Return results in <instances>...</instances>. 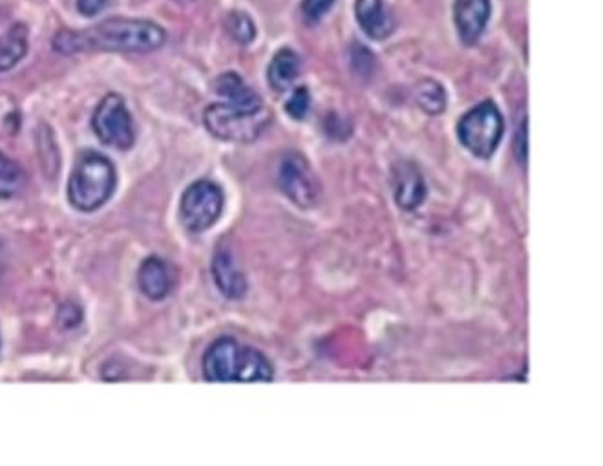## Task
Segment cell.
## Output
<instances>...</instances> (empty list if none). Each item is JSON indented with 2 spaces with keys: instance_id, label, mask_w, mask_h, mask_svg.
<instances>
[{
  "instance_id": "1",
  "label": "cell",
  "mask_w": 603,
  "mask_h": 466,
  "mask_svg": "<svg viewBox=\"0 0 603 466\" xmlns=\"http://www.w3.org/2000/svg\"><path fill=\"white\" fill-rule=\"evenodd\" d=\"M167 43V33L156 22L114 17L85 30H63L53 37V50L74 53L156 52Z\"/></svg>"
},
{
  "instance_id": "2",
  "label": "cell",
  "mask_w": 603,
  "mask_h": 466,
  "mask_svg": "<svg viewBox=\"0 0 603 466\" xmlns=\"http://www.w3.org/2000/svg\"><path fill=\"white\" fill-rule=\"evenodd\" d=\"M203 377L209 382H271L275 370L260 351L222 337L205 351Z\"/></svg>"
},
{
  "instance_id": "3",
  "label": "cell",
  "mask_w": 603,
  "mask_h": 466,
  "mask_svg": "<svg viewBox=\"0 0 603 466\" xmlns=\"http://www.w3.org/2000/svg\"><path fill=\"white\" fill-rule=\"evenodd\" d=\"M117 174L110 159L99 152L81 154L68 180V200L77 211L101 209L116 191Z\"/></svg>"
},
{
  "instance_id": "4",
  "label": "cell",
  "mask_w": 603,
  "mask_h": 466,
  "mask_svg": "<svg viewBox=\"0 0 603 466\" xmlns=\"http://www.w3.org/2000/svg\"><path fill=\"white\" fill-rule=\"evenodd\" d=\"M273 121L267 106L244 108L231 103H214L203 112V123L214 138L229 143H253L264 134Z\"/></svg>"
},
{
  "instance_id": "5",
  "label": "cell",
  "mask_w": 603,
  "mask_h": 466,
  "mask_svg": "<svg viewBox=\"0 0 603 466\" xmlns=\"http://www.w3.org/2000/svg\"><path fill=\"white\" fill-rule=\"evenodd\" d=\"M505 134V119L492 101H483L468 110L457 123V138L476 158L490 159Z\"/></svg>"
},
{
  "instance_id": "6",
  "label": "cell",
  "mask_w": 603,
  "mask_h": 466,
  "mask_svg": "<svg viewBox=\"0 0 603 466\" xmlns=\"http://www.w3.org/2000/svg\"><path fill=\"white\" fill-rule=\"evenodd\" d=\"M223 191L209 180L194 181L189 185L180 202V220L192 234L209 231L222 216Z\"/></svg>"
},
{
  "instance_id": "7",
  "label": "cell",
  "mask_w": 603,
  "mask_h": 466,
  "mask_svg": "<svg viewBox=\"0 0 603 466\" xmlns=\"http://www.w3.org/2000/svg\"><path fill=\"white\" fill-rule=\"evenodd\" d=\"M276 183L287 200L300 209H311L317 205L322 191L315 170L298 152H287L282 156L276 170Z\"/></svg>"
},
{
  "instance_id": "8",
  "label": "cell",
  "mask_w": 603,
  "mask_h": 466,
  "mask_svg": "<svg viewBox=\"0 0 603 466\" xmlns=\"http://www.w3.org/2000/svg\"><path fill=\"white\" fill-rule=\"evenodd\" d=\"M92 128L99 141L112 149L128 150L136 141L132 116L125 99L117 94H108L99 101L92 117Z\"/></svg>"
},
{
  "instance_id": "9",
  "label": "cell",
  "mask_w": 603,
  "mask_h": 466,
  "mask_svg": "<svg viewBox=\"0 0 603 466\" xmlns=\"http://www.w3.org/2000/svg\"><path fill=\"white\" fill-rule=\"evenodd\" d=\"M393 198L402 211H415L426 200V183L412 161H399L393 167Z\"/></svg>"
},
{
  "instance_id": "10",
  "label": "cell",
  "mask_w": 603,
  "mask_h": 466,
  "mask_svg": "<svg viewBox=\"0 0 603 466\" xmlns=\"http://www.w3.org/2000/svg\"><path fill=\"white\" fill-rule=\"evenodd\" d=\"M490 0H455L454 22L461 41L472 46L479 41L490 19Z\"/></svg>"
},
{
  "instance_id": "11",
  "label": "cell",
  "mask_w": 603,
  "mask_h": 466,
  "mask_svg": "<svg viewBox=\"0 0 603 466\" xmlns=\"http://www.w3.org/2000/svg\"><path fill=\"white\" fill-rule=\"evenodd\" d=\"M355 15L360 28L373 41H384L395 30L392 11L384 0H357Z\"/></svg>"
},
{
  "instance_id": "12",
  "label": "cell",
  "mask_w": 603,
  "mask_h": 466,
  "mask_svg": "<svg viewBox=\"0 0 603 466\" xmlns=\"http://www.w3.org/2000/svg\"><path fill=\"white\" fill-rule=\"evenodd\" d=\"M212 276L216 287L220 289L223 297L229 300H240L247 293V280L240 265L236 264L233 253L222 249L214 255L212 260Z\"/></svg>"
},
{
  "instance_id": "13",
  "label": "cell",
  "mask_w": 603,
  "mask_h": 466,
  "mask_svg": "<svg viewBox=\"0 0 603 466\" xmlns=\"http://www.w3.org/2000/svg\"><path fill=\"white\" fill-rule=\"evenodd\" d=\"M138 284L145 297L150 300H163L172 289L169 267L161 258L150 256L139 267Z\"/></svg>"
},
{
  "instance_id": "14",
  "label": "cell",
  "mask_w": 603,
  "mask_h": 466,
  "mask_svg": "<svg viewBox=\"0 0 603 466\" xmlns=\"http://www.w3.org/2000/svg\"><path fill=\"white\" fill-rule=\"evenodd\" d=\"M214 92L222 97L225 103L244 106V108H262V97L254 92L251 86L245 85L244 79L234 72H225L214 81Z\"/></svg>"
},
{
  "instance_id": "15",
  "label": "cell",
  "mask_w": 603,
  "mask_h": 466,
  "mask_svg": "<svg viewBox=\"0 0 603 466\" xmlns=\"http://www.w3.org/2000/svg\"><path fill=\"white\" fill-rule=\"evenodd\" d=\"M298 75H300V57L297 52L289 48H282L280 52H276L267 68V79L271 88L275 92H287L297 83Z\"/></svg>"
},
{
  "instance_id": "16",
  "label": "cell",
  "mask_w": 603,
  "mask_h": 466,
  "mask_svg": "<svg viewBox=\"0 0 603 466\" xmlns=\"http://www.w3.org/2000/svg\"><path fill=\"white\" fill-rule=\"evenodd\" d=\"M28 52V30L24 24H15L10 32L0 37V72L11 70L21 63Z\"/></svg>"
},
{
  "instance_id": "17",
  "label": "cell",
  "mask_w": 603,
  "mask_h": 466,
  "mask_svg": "<svg viewBox=\"0 0 603 466\" xmlns=\"http://www.w3.org/2000/svg\"><path fill=\"white\" fill-rule=\"evenodd\" d=\"M415 101L426 114L437 116L445 112L448 97L441 83H437L434 79H424L415 88Z\"/></svg>"
},
{
  "instance_id": "18",
  "label": "cell",
  "mask_w": 603,
  "mask_h": 466,
  "mask_svg": "<svg viewBox=\"0 0 603 466\" xmlns=\"http://www.w3.org/2000/svg\"><path fill=\"white\" fill-rule=\"evenodd\" d=\"M26 183L24 170L8 158L4 152H0V198H13L22 191Z\"/></svg>"
},
{
  "instance_id": "19",
  "label": "cell",
  "mask_w": 603,
  "mask_h": 466,
  "mask_svg": "<svg viewBox=\"0 0 603 466\" xmlns=\"http://www.w3.org/2000/svg\"><path fill=\"white\" fill-rule=\"evenodd\" d=\"M225 32L229 33V37L236 43L247 46L253 43L256 37V26L244 11H231L225 17Z\"/></svg>"
},
{
  "instance_id": "20",
  "label": "cell",
  "mask_w": 603,
  "mask_h": 466,
  "mask_svg": "<svg viewBox=\"0 0 603 466\" xmlns=\"http://www.w3.org/2000/svg\"><path fill=\"white\" fill-rule=\"evenodd\" d=\"M309 108H311V94L306 86H298L286 103V112L293 119L302 121L309 114Z\"/></svg>"
},
{
  "instance_id": "21",
  "label": "cell",
  "mask_w": 603,
  "mask_h": 466,
  "mask_svg": "<svg viewBox=\"0 0 603 466\" xmlns=\"http://www.w3.org/2000/svg\"><path fill=\"white\" fill-rule=\"evenodd\" d=\"M335 4V0H304L302 2V13L306 21L318 22Z\"/></svg>"
},
{
  "instance_id": "22",
  "label": "cell",
  "mask_w": 603,
  "mask_h": 466,
  "mask_svg": "<svg viewBox=\"0 0 603 466\" xmlns=\"http://www.w3.org/2000/svg\"><path fill=\"white\" fill-rule=\"evenodd\" d=\"M106 6V0H77V10L83 13L86 17L97 15L99 11H103Z\"/></svg>"
},
{
  "instance_id": "23",
  "label": "cell",
  "mask_w": 603,
  "mask_h": 466,
  "mask_svg": "<svg viewBox=\"0 0 603 466\" xmlns=\"http://www.w3.org/2000/svg\"><path fill=\"white\" fill-rule=\"evenodd\" d=\"M518 138V147L516 149H518L519 163H525V159H527V121L521 123Z\"/></svg>"
},
{
  "instance_id": "24",
  "label": "cell",
  "mask_w": 603,
  "mask_h": 466,
  "mask_svg": "<svg viewBox=\"0 0 603 466\" xmlns=\"http://www.w3.org/2000/svg\"><path fill=\"white\" fill-rule=\"evenodd\" d=\"M174 2H180V4H189V2H194V0H174Z\"/></svg>"
}]
</instances>
